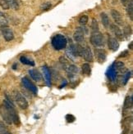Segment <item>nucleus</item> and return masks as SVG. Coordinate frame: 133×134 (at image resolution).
Returning <instances> with one entry per match:
<instances>
[{
    "mask_svg": "<svg viewBox=\"0 0 133 134\" xmlns=\"http://www.w3.org/2000/svg\"><path fill=\"white\" fill-rule=\"evenodd\" d=\"M52 46L56 50H63L66 48L68 40L66 37L63 35H56L52 38L51 40Z\"/></svg>",
    "mask_w": 133,
    "mask_h": 134,
    "instance_id": "obj_1",
    "label": "nucleus"
},
{
    "mask_svg": "<svg viewBox=\"0 0 133 134\" xmlns=\"http://www.w3.org/2000/svg\"><path fill=\"white\" fill-rule=\"evenodd\" d=\"M6 107L7 109H8L10 112V115H11V117H12V124H14L15 125L17 126H19L21 122H20V119H19V116L17 115V113L14 108V105H13L12 102L9 99H5L3 100V103Z\"/></svg>",
    "mask_w": 133,
    "mask_h": 134,
    "instance_id": "obj_2",
    "label": "nucleus"
},
{
    "mask_svg": "<svg viewBox=\"0 0 133 134\" xmlns=\"http://www.w3.org/2000/svg\"><path fill=\"white\" fill-rule=\"evenodd\" d=\"M90 43L95 48H100L104 45V38L100 32H94L90 36Z\"/></svg>",
    "mask_w": 133,
    "mask_h": 134,
    "instance_id": "obj_3",
    "label": "nucleus"
},
{
    "mask_svg": "<svg viewBox=\"0 0 133 134\" xmlns=\"http://www.w3.org/2000/svg\"><path fill=\"white\" fill-rule=\"evenodd\" d=\"M13 96H14L16 102H17V104L18 105V106L20 107V108H22L23 110H26L28 108L29 104L27 102V100H26V99L22 95L21 92H19L18 91H14Z\"/></svg>",
    "mask_w": 133,
    "mask_h": 134,
    "instance_id": "obj_4",
    "label": "nucleus"
},
{
    "mask_svg": "<svg viewBox=\"0 0 133 134\" xmlns=\"http://www.w3.org/2000/svg\"><path fill=\"white\" fill-rule=\"evenodd\" d=\"M0 30H1L2 35L7 42H10L14 38V34H13V31L10 27H8V25H2L1 27H0Z\"/></svg>",
    "mask_w": 133,
    "mask_h": 134,
    "instance_id": "obj_5",
    "label": "nucleus"
},
{
    "mask_svg": "<svg viewBox=\"0 0 133 134\" xmlns=\"http://www.w3.org/2000/svg\"><path fill=\"white\" fill-rule=\"evenodd\" d=\"M0 115H1L3 119L4 120V122H6L8 124H12V120L10 112L8 109H7V107L3 104L0 105Z\"/></svg>",
    "mask_w": 133,
    "mask_h": 134,
    "instance_id": "obj_6",
    "label": "nucleus"
},
{
    "mask_svg": "<svg viewBox=\"0 0 133 134\" xmlns=\"http://www.w3.org/2000/svg\"><path fill=\"white\" fill-rule=\"evenodd\" d=\"M64 69L66 71V73H68V77H69L70 79L73 80L74 79H76L77 74H78V71H79L77 66H76L75 65L68 64L66 67H64Z\"/></svg>",
    "mask_w": 133,
    "mask_h": 134,
    "instance_id": "obj_7",
    "label": "nucleus"
},
{
    "mask_svg": "<svg viewBox=\"0 0 133 134\" xmlns=\"http://www.w3.org/2000/svg\"><path fill=\"white\" fill-rule=\"evenodd\" d=\"M22 83H23V85H24V87H25V88H27L28 90L32 92L33 93H34V94H36V93L38 92L37 87H35V85L27 77L22 78Z\"/></svg>",
    "mask_w": 133,
    "mask_h": 134,
    "instance_id": "obj_8",
    "label": "nucleus"
},
{
    "mask_svg": "<svg viewBox=\"0 0 133 134\" xmlns=\"http://www.w3.org/2000/svg\"><path fill=\"white\" fill-rule=\"evenodd\" d=\"M73 38L76 43H81L85 40V32L84 29L81 27H77L76 32L73 35Z\"/></svg>",
    "mask_w": 133,
    "mask_h": 134,
    "instance_id": "obj_9",
    "label": "nucleus"
},
{
    "mask_svg": "<svg viewBox=\"0 0 133 134\" xmlns=\"http://www.w3.org/2000/svg\"><path fill=\"white\" fill-rule=\"evenodd\" d=\"M111 16H112V19H114V21H115V23L117 25H123L122 16L117 10L112 9L111 10Z\"/></svg>",
    "mask_w": 133,
    "mask_h": 134,
    "instance_id": "obj_10",
    "label": "nucleus"
},
{
    "mask_svg": "<svg viewBox=\"0 0 133 134\" xmlns=\"http://www.w3.org/2000/svg\"><path fill=\"white\" fill-rule=\"evenodd\" d=\"M108 46L111 51L112 52L117 51L119 48V43L117 41V39L114 37H109L108 38Z\"/></svg>",
    "mask_w": 133,
    "mask_h": 134,
    "instance_id": "obj_11",
    "label": "nucleus"
},
{
    "mask_svg": "<svg viewBox=\"0 0 133 134\" xmlns=\"http://www.w3.org/2000/svg\"><path fill=\"white\" fill-rule=\"evenodd\" d=\"M81 57H83V58L85 60L86 62H93V54H92V52L91 49L89 48V47H85V48H83L82 52H81Z\"/></svg>",
    "mask_w": 133,
    "mask_h": 134,
    "instance_id": "obj_12",
    "label": "nucleus"
},
{
    "mask_svg": "<svg viewBox=\"0 0 133 134\" xmlns=\"http://www.w3.org/2000/svg\"><path fill=\"white\" fill-rule=\"evenodd\" d=\"M110 30L111 31L114 33V35L116 36L117 38L122 40L123 38V34L121 29L118 27V26L115 24H111L110 25Z\"/></svg>",
    "mask_w": 133,
    "mask_h": 134,
    "instance_id": "obj_13",
    "label": "nucleus"
},
{
    "mask_svg": "<svg viewBox=\"0 0 133 134\" xmlns=\"http://www.w3.org/2000/svg\"><path fill=\"white\" fill-rule=\"evenodd\" d=\"M29 74L30 77L32 78L33 80H35L36 82H41L43 80V77H42V75L40 73H39L37 70H29Z\"/></svg>",
    "mask_w": 133,
    "mask_h": 134,
    "instance_id": "obj_14",
    "label": "nucleus"
},
{
    "mask_svg": "<svg viewBox=\"0 0 133 134\" xmlns=\"http://www.w3.org/2000/svg\"><path fill=\"white\" fill-rule=\"evenodd\" d=\"M95 56L97 57V60L99 62H104L106 60V52L104 49L100 48H97L95 51Z\"/></svg>",
    "mask_w": 133,
    "mask_h": 134,
    "instance_id": "obj_15",
    "label": "nucleus"
},
{
    "mask_svg": "<svg viewBox=\"0 0 133 134\" xmlns=\"http://www.w3.org/2000/svg\"><path fill=\"white\" fill-rule=\"evenodd\" d=\"M42 70H43L44 76L45 78L46 83H47V85L49 87H50V85H51V73H50V70H49V68L46 65L42 67Z\"/></svg>",
    "mask_w": 133,
    "mask_h": 134,
    "instance_id": "obj_16",
    "label": "nucleus"
},
{
    "mask_svg": "<svg viewBox=\"0 0 133 134\" xmlns=\"http://www.w3.org/2000/svg\"><path fill=\"white\" fill-rule=\"evenodd\" d=\"M132 110V96H127L125 98V102L123 105V111Z\"/></svg>",
    "mask_w": 133,
    "mask_h": 134,
    "instance_id": "obj_17",
    "label": "nucleus"
},
{
    "mask_svg": "<svg viewBox=\"0 0 133 134\" xmlns=\"http://www.w3.org/2000/svg\"><path fill=\"white\" fill-rule=\"evenodd\" d=\"M100 17H101V21H102L103 25L104 26L105 28H109V25H110V21H109V16L106 14V13L102 12L100 14Z\"/></svg>",
    "mask_w": 133,
    "mask_h": 134,
    "instance_id": "obj_18",
    "label": "nucleus"
},
{
    "mask_svg": "<svg viewBox=\"0 0 133 134\" xmlns=\"http://www.w3.org/2000/svg\"><path fill=\"white\" fill-rule=\"evenodd\" d=\"M20 61H21V62L24 65H31V66L35 65V62H33L32 60L29 59L28 57H26L25 56H22L20 57Z\"/></svg>",
    "mask_w": 133,
    "mask_h": 134,
    "instance_id": "obj_19",
    "label": "nucleus"
},
{
    "mask_svg": "<svg viewBox=\"0 0 133 134\" xmlns=\"http://www.w3.org/2000/svg\"><path fill=\"white\" fill-rule=\"evenodd\" d=\"M81 70H82V73L85 75H90V73H91V68H90V65L88 63H85L81 65Z\"/></svg>",
    "mask_w": 133,
    "mask_h": 134,
    "instance_id": "obj_20",
    "label": "nucleus"
},
{
    "mask_svg": "<svg viewBox=\"0 0 133 134\" xmlns=\"http://www.w3.org/2000/svg\"><path fill=\"white\" fill-rule=\"evenodd\" d=\"M127 15H128V16L130 17V19H131V21H132V17H133V2L131 1L127 7Z\"/></svg>",
    "mask_w": 133,
    "mask_h": 134,
    "instance_id": "obj_21",
    "label": "nucleus"
},
{
    "mask_svg": "<svg viewBox=\"0 0 133 134\" xmlns=\"http://www.w3.org/2000/svg\"><path fill=\"white\" fill-rule=\"evenodd\" d=\"M6 1L8 2L9 7L12 8V9L17 10L19 8V4H18L17 0H6Z\"/></svg>",
    "mask_w": 133,
    "mask_h": 134,
    "instance_id": "obj_22",
    "label": "nucleus"
},
{
    "mask_svg": "<svg viewBox=\"0 0 133 134\" xmlns=\"http://www.w3.org/2000/svg\"><path fill=\"white\" fill-rule=\"evenodd\" d=\"M8 21L7 19L6 16L4 13H3L1 11H0V25H8Z\"/></svg>",
    "mask_w": 133,
    "mask_h": 134,
    "instance_id": "obj_23",
    "label": "nucleus"
},
{
    "mask_svg": "<svg viewBox=\"0 0 133 134\" xmlns=\"http://www.w3.org/2000/svg\"><path fill=\"white\" fill-rule=\"evenodd\" d=\"M0 134H12L5 124L1 121H0Z\"/></svg>",
    "mask_w": 133,
    "mask_h": 134,
    "instance_id": "obj_24",
    "label": "nucleus"
},
{
    "mask_svg": "<svg viewBox=\"0 0 133 134\" xmlns=\"http://www.w3.org/2000/svg\"><path fill=\"white\" fill-rule=\"evenodd\" d=\"M91 30H92V33L99 32V24H98L97 20H95V19H92V21H91Z\"/></svg>",
    "mask_w": 133,
    "mask_h": 134,
    "instance_id": "obj_25",
    "label": "nucleus"
},
{
    "mask_svg": "<svg viewBox=\"0 0 133 134\" xmlns=\"http://www.w3.org/2000/svg\"><path fill=\"white\" fill-rule=\"evenodd\" d=\"M51 7H52L51 3L49 2V1H47V2H44V3H43L41 4V6H40V9H41L42 11L45 12V11H48L49 9H50V8H51Z\"/></svg>",
    "mask_w": 133,
    "mask_h": 134,
    "instance_id": "obj_26",
    "label": "nucleus"
},
{
    "mask_svg": "<svg viewBox=\"0 0 133 134\" xmlns=\"http://www.w3.org/2000/svg\"><path fill=\"white\" fill-rule=\"evenodd\" d=\"M123 36L125 35L126 37H130L131 34V28L130 25H126L123 29Z\"/></svg>",
    "mask_w": 133,
    "mask_h": 134,
    "instance_id": "obj_27",
    "label": "nucleus"
},
{
    "mask_svg": "<svg viewBox=\"0 0 133 134\" xmlns=\"http://www.w3.org/2000/svg\"><path fill=\"white\" fill-rule=\"evenodd\" d=\"M88 21H89L88 16H86V15H83V16H81V17H80V19H79V23L81 24V25H85L87 24Z\"/></svg>",
    "mask_w": 133,
    "mask_h": 134,
    "instance_id": "obj_28",
    "label": "nucleus"
},
{
    "mask_svg": "<svg viewBox=\"0 0 133 134\" xmlns=\"http://www.w3.org/2000/svg\"><path fill=\"white\" fill-rule=\"evenodd\" d=\"M122 68H124V64L121 62H117L114 64V69L115 70H122Z\"/></svg>",
    "mask_w": 133,
    "mask_h": 134,
    "instance_id": "obj_29",
    "label": "nucleus"
},
{
    "mask_svg": "<svg viewBox=\"0 0 133 134\" xmlns=\"http://www.w3.org/2000/svg\"><path fill=\"white\" fill-rule=\"evenodd\" d=\"M0 6H1L2 8H3L4 10H8L10 8L8 3L6 0H0Z\"/></svg>",
    "mask_w": 133,
    "mask_h": 134,
    "instance_id": "obj_30",
    "label": "nucleus"
},
{
    "mask_svg": "<svg viewBox=\"0 0 133 134\" xmlns=\"http://www.w3.org/2000/svg\"><path fill=\"white\" fill-rule=\"evenodd\" d=\"M130 76H131V72H129V71H127L126 74H124L123 76H122V77H123V78H122L123 84H126V83H127V80L129 79Z\"/></svg>",
    "mask_w": 133,
    "mask_h": 134,
    "instance_id": "obj_31",
    "label": "nucleus"
},
{
    "mask_svg": "<svg viewBox=\"0 0 133 134\" xmlns=\"http://www.w3.org/2000/svg\"><path fill=\"white\" fill-rule=\"evenodd\" d=\"M66 121H68V123H73L75 121V119H76V118H75V116L74 115H66Z\"/></svg>",
    "mask_w": 133,
    "mask_h": 134,
    "instance_id": "obj_32",
    "label": "nucleus"
},
{
    "mask_svg": "<svg viewBox=\"0 0 133 134\" xmlns=\"http://www.w3.org/2000/svg\"><path fill=\"white\" fill-rule=\"evenodd\" d=\"M131 1H132V0H121V2H122V5L125 6V7H127Z\"/></svg>",
    "mask_w": 133,
    "mask_h": 134,
    "instance_id": "obj_33",
    "label": "nucleus"
},
{
    "mask_svg": "<svg viewBox=\"0 0 133 134\" xmlns=\"http://www.w3.org/2000/svg\"><path fill=\"white\" fill-rule=\"evenodd\" d=\"M127 51H125L123 52H122V55L119 56V57H125V56H127Z\"/></svg>",
    "mask_w": 133,
    "mask_h": 134,
    "instance_id": "obj_34",
    "label": "nucleus"
},
{
    "mask_svg": "<svg viewBox=\"0 0 133 134\" xmlns=\"http://www.w3.org/2000/svg\"><path fill=\"white\" fill-rule=\"evenodd\" d=\"M129 47H130V49H132V43H130Z\"/></svg>",
    "mask_w": 133,
    "mask_h": 134,
    "instance_id": "obj_35",
    "label": "nucleus"
}]
</instances>
